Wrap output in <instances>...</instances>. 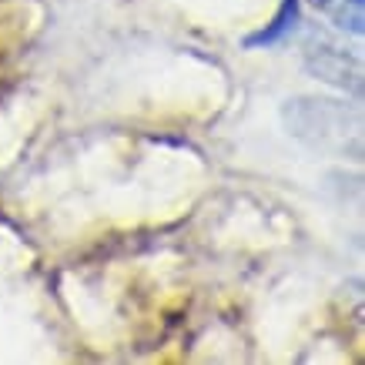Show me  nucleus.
Segmentation results:
<instances>
[{
  "instance_id": "nucleus-1",
  "label": "nucleus",
  "mask_w": 365,
  "mask_h": 365,
  "mask_svg": "<svg viewBox=\"0 0 365 365\" xmlns=\"http://www.w3.org/2000/svg\"><path fill=\"white\" fill-rule=\"evenodd\" d=\"M288 134H295L315 151H332V155H355L362 151L359 141V114L349 111L339 101L299 98L288 101L285 108Z\"/></svg>"
},
{
  "instance_id": "nucleus-2",
  "label": "nucleus",
  "mask_w": 365,
  "mask_h": 365,
  "mask_svg": "<svg viewBox=\"0 0 365 365\" xmlns=\"http://www.w3.org/2000/svg\"><path fill=\"white\" fill-rule=\"evenodd\" d=\"M312 74H319L322 81H332L339 88H359V61L345 57L335 47H315L309 54Z\"/></svg>"
},
{
  "instance_id": "nucleus-3",
  "label": "nucleus",
  "mask_w": 365,
  "mask_h": 365,
  "mask_svg": "<svg viewBox=\"0 0 365 365\" xmlns=\"http://www.w3.org/2000/svg\"><path fill=\"white\" fill-rule=\"evenodd\" d=\"M295 21H299V0H285L282 4V11L275 14V21H272V27H265L262 34H255V37H248L245 44L248 47H265V44H275V41H282L292 27H295Z\"/></svg>"
},
{
  "instance_id": "nucleus-4",
  "label": "nucleus",
  "mask_w": 365,
  "mask_h": 365,
  "mask_svg": "<svg viewBox=\"0 0 365 365\" xmlns=\"http://www.w3.org/2000/svg\"><path fill=\"white\" fill-rule=\"evenodd\" d=\"M332 17H335V24L342 27V31H349V34H362V0H342L339 7L332 11Z\"/></svg>"
},
{
  "instance_id": "nucleus-5",
  "label": "nucleus",
  "mask_w": 365,
  "mask_h": 365,
  "mask_svg": "<svg viewBox=\"0 0 365 365\" xmlns=\"http://www.w3.org/2000/svg\"><path fill=\"white\" fill-rule=\"evenodd\" d=\"M319 4H325V0H319Z\"/></svg>"
}]
</instances>
